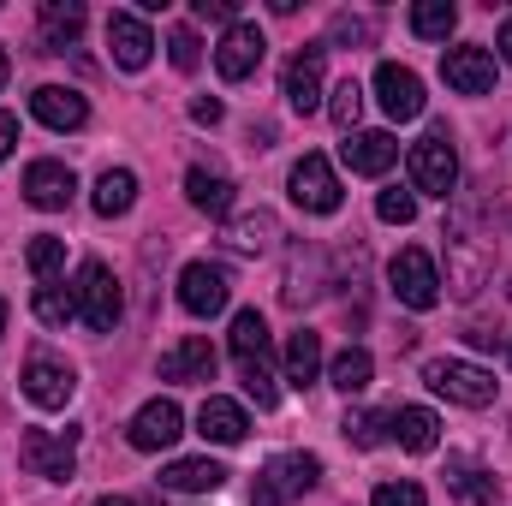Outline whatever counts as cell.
<instances>
[{
  "label": "cell",
  "instance_id": "obj_2",
  "mask_svg": "<svg viewBox=\"0 0 512 506\" xmlns=\"http://www.w3.org/2000/svg\"><path fill=\"white\" fill-rule=\"evenodd\" d=\"M322 483V459L316 453H280L256 471V489H251V506H286L298 495H310Z\"/></svg>",
  "mask_w": 512,
  "mask_h": 506
},
{
  "label": "cell",
  "instance_id": "obj_11",
  "mask_svg": "<svg viewBox=\"0 0 512 506\" xmlns=\"http://www.w3.org/2000/svg\"><path fill=\"white\" fill-rule=\"evenodd\" d=\"M376 102H382V114L393 126L417 120V114H423V78H417L411 66H399V60H382V66H376Z\"/></svg>",
  "mask_w": 512,
  "mask_h": 506
},
{
  "label": "cell",
  "instance_id": "obj_24",
  "mask_svg": "<svg viewBox=\"0 0 512 506\" xmlns=\"http://www.w3.org/2000/svg\"><path fill=\"white\" fill-rule=\"evenodd\" d=\"M274 245H280V221H274L268 209H251V215H233V221H227V251L268 256Z\"/></svg>",
  "mask_w": 512,
  "mask_h": 506
},
{
  "label": "cell",
  "instance_id": "obj_7",
  "mask_svg": "<svg viewBox=\"0 0 512 506\" xmlns=\"http://www.w3.org/2000/svg\"><path fill=\"white\" fill-rule=\"evenodd\" d=\"M387 280H393V298L405 310H435L441 304V274H435V256L405 245V251L387 262Z\"/></svg>",
  "mask_w": 512,
  "mask_h": 506
},
{
  "label": "cell",
  "instance_id": "obj_25",
  "mask_svg": "<svg viewBox=\"0 0 512 506\" xmlns=\"http://www.w3.org/2000/svg\"><path fill=\"white\" fill-rule=\"evenodd\" d=\"M221 483H227V471L215 459H173L161 471V489H173V495H215Z\"/></svg>",
  "mask_w": 512,
  "mask_h": 506
},
{
  "label": "cell",
  "instance_id": "obj_47",
  "mask_svg": "<svg viewBox=\"0 0 512 506\" xmlns=\"http://www.w3.org/2000/svg\"><path fill=\"white\" fill-rule=\"evenodd\" d=\"M90 506H131L126 495H102V501H90Z\"/></svg>",
  "mask_w": 512,
  "mask_h": 506
},
{
  "label": "cell",
  "instance_id": "obj_31",
  "mask_svg": "<svg viewBox=\"0 0 512 506\" xmlns=\"http://www.w3.org/2000/svg\"><path fill=\"white\" fill-rule=\"evenodd\" d=\"M30 310H36V322H42V328H66V322H78V298H72V286H66V280L36 286Z\"/></svg>",
  "mask_w": 512,
  "mask_h": 506
},
{
  "label": "cell",
  "instance_id": "obj_38",
  "mask_svg": "<svg viewBox=\"0 0 512 506\" xmlns=\"http://www.w3.org/2000/svg\"><path fill=\"white\" fill-rule=\"evenodd\" d=\"M340 435H346L352 447H382L387 441V411H346Z\"/></svg>",
  "mask_w": 512,
  "mask_h": 506
},
{
  "label": "cell",
  "instance_id": "obj_21",
  "mask_svg": "<svg viewBox=\"0 0 512 506\" xmlns=\"http://www.w3.org/2000/svg\"><path fill=\"white\" fill-rule=\"evenodd\" d=\"M72 191H78V179H72L66 161H30V167H24V197H30L36 209H66Z\"/></svg>",
  "mask_w": 512,
  "mask_h": 506
},
{
  "label": "cell",
  "instance_id": "obj_9",
  "mask_svg": "<svg viewBox=\"0 0 512 506\" xmlns=\"http://www.w3.org/2000/svg\"><path fill=\"white\" fill-rule=\"evenodd\" d=\"M24 399L36 405V411H66L72 405V393H78V376H72V364H60V358H48V352H36L30 364H24Z\"/></svg>",
  "mask_w": 512,
  "mask_h": 506
},
{
  "label": "cell",
  "instance_id": "obj_14",
  "mask_svg": "<svg viewBox=\"0 0 512 506\" xmlns=\"http://www.w3.org/2000/svg\"><path fill=\"white\" fill-rule=\"evenodd\" d=\"M262 30H256L251 18H239V24H227V36H221V48H215V72L227 78V84H239V78H251L256 66H262Z\"/></svg>",
  "mask_w": 512,
  "mask_h": 506
},
{
  "label": "cell",
  "instance_id": "obj_19",
  "mask_svg": "<svg viewBox=\"0 0 512 506\" xmlns=\"http://www.w3.org/2000/svg\"><path fill=\"white\" fill-rule=\"evenodd\" d=\"M161 381H215V346L203 334H185L161 352Z\"/></svg>",
  "mask_w": 512,
  "mask_h": 506
},
{
  "label": "cell",
  "instance_id": "obj_4",
  "mask_svg": "<svg viewBox=\"0 0 512 506\" xmlns=\"http://www.w3.org/2000/svg\"><path fill=\"white\" fill-rule=\"evenodd\" d=\"M72 298H78V316H84L96 334H114V328H120V316H126L120 280H114V268H108V262H96V256L78 268V286H72Z\"/></svg>",
  "mask_w": 512,
  "mask_h": 506
},
{
  "label": "cell",
  "instance_id": "obj_27",
  "mask_svg": "<svg viewBox=\"0 0 512 506\" xmlns=\"http://www.w3.org/2000/svg\"><path fill=\"white\" fill-rule=\"evenodd\" d=\"M447 489L465 495V501H477V506H501V483L477 459H447Z\"/></svg>",
  "mask_w": 512,
  "mask_h": 506
},
{
  "label": "cell",
  "instance_id": "obj_35",
  "mask_svg": "<svg viewBox=\"0 0 512 506\" xmlns=\"http://www.w3.org/2000/svg\"><path fill=\"white\" fill-rule=\"evenodd\" d=\"M24 262H30V274L48 286V280H60V268H66V239H54V233H36L30 239V251H24Z\"/></svg>",
  "mask_w": 512,
  "mask_h": 506
},
{
  "label": "cell",
  "instance_id": "obj_26",
  "mask_svg": "<svg viewBox=\"0 0 512 506\" xmlns=\"http://www.w3.org/2000/svg\"><path fill=\"white\" fill-rule=\"evenodd\" d=\"M84 36V6L78 0H42V42L48 54H66Z\"/></svg>",
  "mask_w": 512,
  "mask_h": 506
},
{
  "label": "cell",
  "instance_id": "obj_46",
  "mask_svg": "<svg viewBox=\"0 0 512 506\" xmlns=\"http://www.w3.org/2000/svg\"><path fill=\"white\" fill-rule=\"evenodd\" d=\"M6 78H12V54L0 48V90H6Z\"/></svg>",
  "mask_w": 512,
  "mask_h": 506
},
{
  "label": "cell",
  "instance_id": "obj_40",
  "mask_svg": "<svg viewBox=\"0 0 512 506\" xmlns=\"http://www.w3.org/2000/svg\"><path fill=\"white\" fill-rule=\"evenodd\" d=\"M167 60H173L179 72H197V66H203V42H197V36H191V30L179 24V30L167 36Z\"/></svg>",
  "mask_w": 512,
  "mask_h": 506
},
{
  "label": "cell",
  "instance_id": "obj_18",
  "mask_svg": "<svg viewBox=\"0 0 512 506\" xmlns=\"http://www.w3.org/2000/svg\"><path fill=\"white\" fill-rule=\"evenodd\" d=\"M340 161H346L352 173H364V179H382L387 167L399 161V143H393V131H352V137L340 143Z\"/></svg>",
  "mask_w": 512,
  "mask_h": 506
},
{
  "label": "cell",
  "instance_id": "obj_32",
  "mask_svg": "<svg viewBox=\"0 0 512 506\" xmlns=\"http://www.w3.org/2000/svg\"><path fill=\"white\" fill-rule=\"evenodd\" d=\"M370 376H376V358H370L364 346H346V352L328 364V381H334L346 399H352V393H364V387H370Z\"/></svg>",
  "mask_w": 512,
  "mask_h": 506
},
{
  "label": "cell",
  "instance_id": "obj_48",
  "mask_svg": "<svg viewBox=\"0 0 512 506\" xmlns=\"http://www.w3.org/2000/svg\"><path fill=\"white\" fill-rule=\"evenodd\" d=\"M0 334H6V298H0Z\"/></svg>",
  "mask_w": 512,
  "mask_h": 506
},
{
  "label": "cell",
  "instance_id": "obj_37",
  "mask_svg": "<svg viewBox=\"0 0 512 506\" xmlns=\"http://www.w3.org/2000/svg\"><path fill=\"white\" fill-rule=\"evenodd\" d=\"M358 114H364V84H358V78L334 84V96H328V120L352 137V131H358Z\"/></svg>",
  "mask_w": 512,
  "mask_h": 506
},
{
  "label": "cell",
  "instance_id": "obj_15",
  "mask_svg": "<svg viewBox=\"0 0 512 506\" xmlns=\"http://www.w3.org/2000/svg\"><path fill=\"white\" fill-rule=\"evenodd\" d=\"M322 42H310V48H298L292 60H286V78H280V90H286V102L298 108V114H316L322 108Z\"/></svg>",
  "mask_w": 512,
  "mask_h": 506
},
{
  "label": "cell",
  "instance_id": "obj_5",
  "mask_svg": "<svg viewBox=\"0 0 512 506\" xmlns=\"http://www.w3.org/2000/svg\"><path fill=\"white\" fill-rule=\"evenodd\" d=\"M18 459H24L30 477L72 483V465H78V429H24Z\"/></svg>",
  "mask_w": 512,
  "mask_h": 506
},
{
  "label": "cell",
  "instance_id": "obj_6",
  "mask_svg": "<svg viewBox=\"0 0 512 506\" xmlns=\"http://www.w3.org/2000/svg\"><path fill=\"white\" fill-rule=\"evenodd\" d=\"M423 381L441 393V399H453V405H471V411H483V405H495V393H501V381L489 376L483 364H465V358H435Z\"/></svg>",
  "mask_w": 512,
  "mask_h": 506
},
{
  "label": "cell",
  "instance_id": "obj_16",
  "mask_svg": "<svg viewBox=\"0 0 512 506\" xmlns=\"http://www.w3.org/2000/svg\"><path fill=\"white\" fill-rule=\"evenodd\" d=\"M197 435H203V441H215V447H239V441L251 435V417H245V405H239V399L209 393V399H203V411H197Z\"/></svg>",
  "mask_w": 512,
  "mask_h": 506
},
{
  "label": "cell",
  "instance_id": "obj_45",
  "mask_svg": "<svg viewBox=\"0 0 512 506\" xmlns=\"http://www.w3.org/2000/svg\"><path fill=\"white\" fill-rule=\"evenodd\" d=\"M495 48H501V60H507V66H512V18H507V24H501V36H495Z\"/></svg>",
  "mask_w": 512,
  "mask_h": 506
},
{
  "label": "cell",
  "instance_id": "obj_20",
  "mask_svg": "<svg viewBox=\"0 0 512 506\" xmlns=\"http://www.w3.org/2000/svg\"><path fill=\"white\" fill-rule=\"evenodd\" d=\"M108 48H114V60L126 72H143L149 54H155V36H149V24L137 12H108Z\"/></svg>",
  "mask_w": 512,
  "mask_h": 506
},
{
  "label": "cell",
  "instance_id": "obj_1",
  "mask_svg": "<svg viewBox=\"0 0 512 506\" xmlns=\"http://www.w3.org/2000/svg\"><path fill=\"white\" fill-rule=\"evenodd\" d=\"M268 352H274V346H268V322H262V310H239V316H233V364H239V376H245V393H251L262 411L280 399Z\"/></svg>",
  "mask_w": 512,
  "mask_h": 506
},
{
  "label": "cell",
  "instance_id": "obj_29",
  "mask_svg": "<svg viewBox=\"0 0 512 506\" xmlns=\"http://www.w3.org/2000/svg\"><path fill=\"white\" fill-rule=\"evenodd\" d=\"M322 376V334H310V328H298L292 340H286V381L304 393L310 381Z\"/></svg>",
  "mask_w": 512,
  "mask_h": 506
},
{
  "label": "cell",
  "instance_id": "obj_3",
  "mask_svg": "<svg viewBox=\"0 0 512 506\" xmlns=\"http://www.w3.org/2000/svg\"><path fill=\"white\" fill-rule=\"evenodd\" d=\"M453 185H459V149H453L447 126H429L423 131V143H411V191L447 203Z\"/></svg>",
  "mask_w": 512,
  "mask_h": 506
},
{
  "label": "cell",
  "instance_id": "obj_28",
  "mask_svg": "<svg viewBox=\"0 0 512 506\" xmlns=\"http://www.w3.org/2000/svg\"><path fill=\"white\" fill-rule=\"evenodd\" d=\"M322 292V251H292L286 262V286H280V298L292 304V310H304L310 298Z\"/></svg>",
  "mask_w": 512,
  "mask_h": 506
},
{
  "label": "cell",
  "instance_id": "obj_39",
  "mask_svg": "<svg viewBox=\"0 0 512 506\" xmlns=\"http://www.w3.org/2000/svg\"><path fill=\"white\" fill-rule=\"evenodd\" d=\"M376 215H382L387 227H411V221H417V191H399V185H387L382 197H376Z\"/></svg>",
  "mask_w": 512,
  "mask_h": 506
},
{
  "label": "cell",
  "instance_id": "obj_8",
  "mask_svg": "<svg viewBox=\"0 0 512 506\" xmlns=\"http://www.w3.org/2000/svg\"><path fill=\"white\" fill-rule=\"evenodd\" d=\"M286 191H292V203L304 209V215H334L340 209V173L328 167V155H304L292 173H286Z\"/></svg>",
  "mask_w": 512,
  "mask_h": 506
},
{
  "label": "cell",
  "instance_id": "obj_12",
  "mask_svg": "<svg viewBox=\"0 0 512 506\" xmlns=\"http://www.w3.org/2000/svg\"><path fill=\"white\" fill-rule=\"evenodd\" d=\"M126 435H131V447H137V453H167V447L185 435V411H179L173 399H149V405L131 417Z\"/></svg>",
  "mask_w": 512,
  "mask_h": 506
},
{
  "label": "cell",
  "instance_id": "obj_17",
  "mask_svg": "<svg viewBox=\"0 0 512 506\" xmlns=\"http://www.w3.org/2000/svg\"><path fill=\"white\" fill-rule=\"evenodd\" d=\"M30 114H36L48 131H84L90 102H84L78 90H66V84H42V90L30 96Z\"/></svg>",
  "mask_w": 512,
  "mask_h": 506
},
{
  "label": "cell",
  "instance_id": "obj_42",
  "mask_svg": "<svg viewBox=\"0 0 512 506\" xmlns=\"http://www.w3.org/2000/svg\"><path fill=\"white\" fill-rule=\"evenodd\" d=\"M191 12L209 18V24H239V6L233 0H191Z\"/></svg>",
  "mask_w": 512,
  "mask_h": 506
},
{
  "label": "cell",
  "instance_id": "obj_43",
  "mask_svg": "<svg viewBox=\"0 0 512 506\" xmlns=\"http://www.w3.org/2000/svg\"><path fill=\"white\" fill-rule=\"evenodd\" d=\"M221 114H227V108H221L215 96H197V102H191V120H197V126H221Z\"/></svg>",
  "mask_w": 512,
  "mask_h": 506
},
{
  "label": "cell",
  "instance_id": "obj_23",
  "mask_svg": "<svg viewBox=\"0 0 512 506\" xmlns=\"http://www.w3.org/2000/svg\"><path fill=\"white\" fill-rule=\"evenodd\" d=\"M185 197H191V209H203L209 221H227V215H233V179L215 173V167H191V173H185Z\"/></svg>",
  "mask_w": 512,
  "mask_h": 506
},
{
  "label": "cell",
  "instance_id": "obj_33",
  "mask_svg": "<svg viewBox=\"0 0 512 506\" xmlns=\"http://www.w3.org/2000/svg\"><path fill=\"white\" fill-rule=\"evenodd\" d=\"M453 24H459V6H453V0H417V6H411V30H417L423 42H447Z\"/></svg>",
  "mask_w": 512,
  "mask_h": 506
},
{
  "label": "cell",
  "instance_id": "obj_22",
  "mask_svg": "<svg viewBox=\"0 0 512 506\" xmlns=\"http://www.w3.org/2000/svg\"><path fill=\"white\" fill-rule=\"evenodd\" d=\"M387 435L405 453H435L441 447V417L423 411V405H399V411H387Z\"/></svg>",
  "mask_w": 512,
  "mask_h": 506
},
{
  "label": "cell",
  "instance_id": "obj_34",
  "mask_svg": "<svg viewBox=\"0 0 512 506\" xmlns=\"http://www.w3.org/2000/svg\"><path fill=\"white\" fill-rule=\"evenodd\" d=\"M447 286H453L459 298H471V292L483 286V251H477L465 233H453V274H447Z\"/></svg>",
  "mask_w": 512,
  "mask_h": 506
},
{
  "label": "cell",
  "instance_id": "obj_44",
  "mask_svg": "<svg viewBox=\"0 0 512 506\" xmlns=\"http://www.w3.org/2000/svg\"><path fill=\"white\" fill-rule=\"evenodd\" d=\"M12 149H18V120H12V114H0V161H6Z\"/></svg>",
  "mask_w": 512,
  "mask_h": 506
},
{
  "label": "cell",
  "instance_id": "obj_10",
  "mask_svg": "<svg viewBox=\"0 0 512 506\" xmlns=\"http://www.w3.org/2000/svg\"><path fill=\"white\" fill-rule=\"evenodd\" d=\"M227 298H233L227 268H215V262H185V268H179V304H185L191 316H221Z\"/></svg>",
  "mask_w": 512,
  "mask_h": 506
},
{
  "label": "cell",
  "instance_id": "obj_13",
  "mask_svg": "<svg viewBox=\"0 0 512 506\" xmlns=\"http://www.w3.org/2000/svg\"><path fill=\"white\" fill-rule=\"evenodd\" d=\"M441 78L459 90V96H489L495 90V54L465 42V48H447L441 54Z\"/></svg>",
  "mask_w": 512,
  "mask_h": 506
},
{
  "label": "cell",
  "instance_id": "obj_30",
  "mask_svg": "<svg viewBox=\"0 0 512 506\" xmlns=\"http://www.w3.org/2000/svg\"><path fill=\"white\" fill-rule=\"evenodd\" d=\"M90 203H96V215H108V221L126 215L131 203H137V173H131V167H108V173L96 179V197H90Z\"/></svg>",
  "mask_w": 512,
  "mask_h": 506
},
{
  "label": "cell",
  "instance_id": "obj_36",
  "mask_svg": "<svg viewBox=\"0 0 512 506\" xmlns=\"http://www.w3.org/2000/svg\"><path fill=\"white\" fill-rule=\"evenodd\" d=\"M328 42H334V48H370V42H376V18H370V12H334Z\"/></svg>",
  "mask_w": 512,
  "mask_h": 506
},
{
  "label": "cell",
  "instance_id": "obj_41",
  "mask_svg": "<svg viewBox=\"0 0 512 506\" xmlns=\"http://www.w3.org/2000/svg\"><path fill=\"white\" fill-rule=\"evenodd\" d=\"M376 506H429V501H423L417 483H382L376 489Z\"/></svg>",
  "mask_w": 512,
  "mask_h": 506
}]
</instances>
